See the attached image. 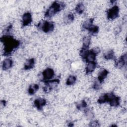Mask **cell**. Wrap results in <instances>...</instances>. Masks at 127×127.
<instances>
[{
	"instance_id": "20",
	"label": "cell",
	"mask_w": 127,
	"mask_h": 127,
	"mask_svg": "<svg viewBox=\"0 0 127 127\" xmlns=\"http://www.w3.org/2000/svg\"><path fill=\"white\" fill-rule=\"evenodd\" d=\"M84 5L82 2H79L78 3L76 6H75V11L78 13V14H81L83 12L84 10Z\"/></svg>"
},
{
	"instance_id": "25",
	"label": "cell",
	"mask_w": 127,
	"mask_h": 127,
	"mask_svg": "<svg viewBox=\"0 0 127 127\" xmlns=\"http://www.w3.org/2000/svg\"><path fill=\"white\" fill-rule=\"evenodd\" d=\"M100 125H99V122L97 120L93 121L91 122L89 124V126H92V127H98Z\"/></svg>"
},
{
	"instance_id": "4",
	"label": "cell",
	"mask_w": 127,
	"mask_h": 127,
	"mask_svg": "<svg viewBox=\"0 0 127 127\" xmlns=\"http://www.w3.org/2000/svg\"><path fill=\"white\" fill-rule=\"evenodd\" d=\"M120 9L117 5H114L107 11V16L109 20H114L119 15Z\"/></svg>"
},
{
	"instance_id": "14",
	"label": "cell",
	"mask_w": 127,
	"mask_h": 127,
	"mask_svg": "<svg viewBox=\"0 0 127 127\" xmlns=\"http://www.w3.org/2000/svg\"><path fill=\"white\" fill-rule=\"evenodd\" d=\"M109 104L111 107H117L119 106L120 103V98L118 96H115L110 101Z\"/></svg>"
},
{
	"instance_id": "8",
	"label": "cell",
	"mask_w": 127,
	"mask_h": 127,
	"mask_svg": "<svg viewBox=\"0 0 127 127\" xmlns=\"http://www.w3.org/2000/svg\"><path fill=\"white\" fill-rule=\"evenodd\" d=\"M127 59V54H123L120 57L119 59L115 62V66L119 68L123 67L126 64Z\"/></svg>"
},
{
	"instance_id": "21",
	"label": "cell",
	"mask_w": 127,
	"mask_h": 127,
	"mask_svg": "<svg viewBox=\"0 0 127 127\" xmlns=\"http://www.w3.org/2000/svg\"><path fill=\"white\" fill-rule=\"evenodd\" d=\"M76 81V77L74 75H69L66 79V84L67 85H71L75 83Z\"/></svg>"
},
{
	"instance_id": "22",
	"label": "cell",
	"mask_w": 127,
	"mask_h": 127,
	"mask_svg": "<svg viewBox=\"0 0 127 127\" xmlns=\"http://www.w3.org/2000/svg\"><path fill=\"white\" fill-rule=\"evenodd\" d=\"M89 33L91 35H95L98 33L99 31V27L96 25H92L88 29Z\"/></svg>"
},
{
	"instance_id": "2",
	"label": "cell",
	"mask_w": 127,
	"mask_h": 127,
	"mask_svg": "<svg viewBox=\"0 0 127 127\" xmlns=\"http://www.w3.org/2000/svg\"><path fill=\"white\" fill-rule=\"evenodd\" d=\"M65 4L63 2L55 1L49 7L45 13L46 17L50 18L64 8Z\"/></svg>"
},
{
	"instance_id": "9",
	"label": "cell",
	"mask_w": 127,
	"mask_h": 127,
	"mask_svg": "<svg viewBox=\"0 0 127 127\" xmlns=\"http://www.w3.org/2000/svg\"><path fill=\"white\" fill-rule=\"evenodd\" d=\"M109 71L106 69H103L100 70L98 73V80L102 83L104 79L107 77Z\"/></svg>"
},
{
	"instance_id": "7",
	"label": "cell",
	"mask_w": 127,
	"mask_h": 127,
	"mask_svg": "<svg viewBox=\"0 0 127 127\" xmlns=\"http://www.w3.org/2000/svg\"><path fill=\"white\" fill-rule=\"evenodd\" d=\"M34 104L35 107L39 110H41L46 104V100L43 98H38L35 100Z\"/></svg>"
},
{
	"instance_id": "13",
	"label": "cell",
	"mask_w": 127,
	"mask_h": 127,
	"mask_svg": "<svg viewBox=\"0 0 127 127\" xmlns=\"http://www.w3.org/2000/svg\"><path fill=\"white\" fill-rule=\"evenodd\" d=\"M35 65V60L33 58L28 59L24 64V69L25 70H29L33 68Z\"/></svg>"
},
{
	"instance_id": "18",
	"label": "cell",
	"mask_w": 127,
	"mask_h": 127,
	"mask_svg": "<svg viewBox=\"0 0 127 127\" xmlns=\"http://www.w3.org/2000/svg\"><path fill=\"white\" fill-rule=\"evenodd\" d=\"M39 86L37 84H31L28 88V93L30 95L34 94L37 92V91L39 89Z\"/></svg>"
},
{
	"instance_id": "17",
	"label": "cell",
	"mask_w": 127,
	"mask_h": 127,
	"mask_svg": "<svg viewBox=\"0 0 127 127\" xmlns=\"http://www.w3.org/2000/svg\"><path fill=\"white\" fill-rule=\"evenodd\" d=\"M91 43V37L89 36H86L83 37L82 40L83 48L88 49Z\"/></svg>"
},
{
	"instance_id": "16",
	"label": "cell",
	"mask_w": 127,
	"mask_h": 127,
	"mask_svg": "<svg viewBox=\"0 0 127 127\" xmlns=\"http://www.w3.org/2000/svg\"><path fill=\"white\" fill-rule=\"evenodd\" d=\"M104 57L107 60H114L115 59V53L112 50H109L104 54Z\"/></svg>"
},
{
	"instance_id": "11",
	"label": "cell",
	"mask_w": 127,
	"mask_h": 127,
	"mask_svg": "<svg viewBox=\"0 0 127 127\" xmlns=\"http://www.w3.org/2000/svg\"><path fill=\"white\" fill-rule=\"evenodd\" d=\"M96 66H97V64L95 62L88 63L87 66H86V68H85L86 72L87 73H90L93 72L95 70L96 68Z\"/></svg>"
},
{
	"instance_id": "24",
	"label": "cell",
	"mask_w": 127,
	"mask_h": 127,
	"mask_svg": "<svg viewBox=\"0 0 127 127\" xmlns=\"http://www.w3.org/2000/svg\"><path fill=\"white\" fill-rule=\"evenodd\" d=\"M101 83L98 80L95 81L93 85V88L95 89V90H98L101 87Z\"/></svg>"
},
{
	"instance_id": "19",
	"label": "cell",
	"mask_w": 127,
	"mask_h": 127,
	"mask_svg": "<svg viewBox=\"0 0 127 127\" xmlns=\"http://www.w3.org/2000/svg\"><path fill=\"white\" fill-rule=\"evenodd\" d=\"M93 20H94L93 18H90V19H88V20L85 21L82 24L83 28L88 30L91 26H92L93 25Z\"/></svg>"
},
{
	"instance_id": "6",
	"label": "cell",
	"mask_w": 127,
	"mask_h": 127,
	"mask_svg": "<svg viewBox=\"0 0 127 127\" xmlns=\"http://www.w3.org/2000/svg\"><path fill=\"white\" fill-rule=\"evenodd\" d=\"M32 21V16L31 13L27 12L24 13L22 17V25L26 26L29 25Z\"/></svg>"
},
{
	"instance_id": "12",
	"label": "cell",
	"mask_w": 127,
	"mask_h": 127,
	"mask_svg": "<svg viewBox=\"0 0 127 127\" xmlns=\"http://www.w3.org/2000/svg\"><path fill=\"white\" fill-rule=\"evenodd\" d=\"M13 65V61L10 59H5L3 60L2 64V67L3 70H7L10 68Z\"/></svg>"
},
{
	"instance_id": "1",
	"label": "cell",
	"mask_w": 127,
	"mask_h": 127,
	"mask_svg": "<svg viewBox=\"0 0 127 127\" xmlns=\"http://www.w3.org/2000/svg\"><path fill=\"white\" fill-rule=\"evenodd\" d=\"M0 39L4 45L3 55L4 56L10 55L12 52L20 45V42L18 40L13 39L11 36L9 35L3 36Z\"/></svg>"
},
{
	"instance_id": "10",
	"label": "cell",
	"mask_w": 127,
	"mask_h": 127,
	"mask_svg": "<svg viewBox=\"0 0 127 127\" xmlns=\"http://www.w3.org/2000/svg\"><path fill=\"white\" fill-rule=\"evenodd\" d=\"M96 55H97L94 53L91 50L88 51L87 55H86L85 58L83 60H85L87 63L95 62Z\"/></svg>"
},
{
	"instance_id": "3",
	"label": "cell",
	"mask_w": 127,
	"mask_h": 127,
	"mask_svg": "<svg viewBox=\"0 0 127 127\" xmlns=\"http://www.w3.org/2000/svg\"><path fill=\"white\" fill-rule=\"evenodd\" d=\"M37 27L45 33L52 32L54 29V24L53 22L42 20L39 22Z\"/></svg>"
},
{
	"instance_id": "23",
	"label": "cell",
	"mask_w": 127,
	"mask_h": 127,
	"mask_svg": "<svg viewBox=\"0 0 127 127\" xmlns=\"http://www.w3.org/2000/svg\"><path fill=\"white\" fill-rule=\"evenodd\" d=\"M87 106V102L85 100H82L76 104V108L78 110H81L85 108Z\"/></svg>"
},
{
	"instance_id": "5",
	"label": "cell",
	"mask_w": 127,
	"mask_h": 127,
	"mask_svg": "<svg viewBox=\"0 0 127 127\" xmlns=\"http://www.w3.org/2000/svg\"><path fill=\"white\" fill-rule=\"evenodd\" d=\"M54 71L51 68H47L42 73V79L45 81H49L51 80L54 76Z\"/></svg>"
},
{
	"instance_id": "15",
	"label": "cell",
	"mask_w": 127,
	"mask_h": 127,
	"mask_svg": "<svg viewBox=\"0 0 127 127\" xmlns=\"http://www.w3.org/2000/svg\"><path fill=\"white\" fill-rule=\"evenodd\" d=\"M74 19V15L71 12L66 13L64 16V21L66 24H68L72 22L73 21Z\"/></svg>"
}]
</instances>
